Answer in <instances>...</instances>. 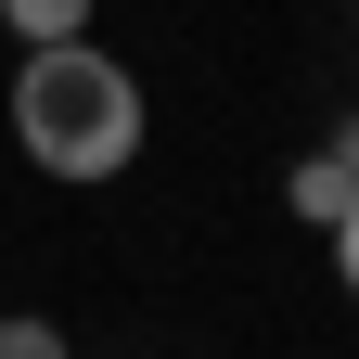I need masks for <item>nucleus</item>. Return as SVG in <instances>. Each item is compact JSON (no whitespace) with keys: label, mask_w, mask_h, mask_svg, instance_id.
Instances as JSON below:
<instances>
[{"label":"nucleus","mask_w":359,"mask_h":359,"mask_svg":"<svg viewBox=\"0 0 359 359\" xmlns=\"http://www.w3.org/2000/svg\"><path fill=\"white\" fill-rule=\"evenodd\" d=\"M283 205H295V218H321V231H334V218H346V205H359V180H346V167H334V154H308V167H295V180H283Z\"/></svg>","instance_id":"f03ea898"},{"label":"nucleus","mask_w":359,"mask_h":359,"mask_svg":"<svg viewBox=\"0 0 359 359\" xmlns=\"http://www.w3.org/2000/svg\"><path fill=\"white\" fill-rule=\"evenodd\" d=\"M334 269H346V283H359V205L334 218Z\"/></svg>","instance_id":"39448f33"},{"label":"nucleus","mask_w":359,"mask_h":359,"mask_svg":"<svg viewBox=\"0 0 359 359\" xmlns=\"http://www.w3.org/2000/svg\"><path fill=\"white\" fill-rule=\"evenodd\" d=\"M0 359H65V334L52 321H0Z\"/></svg>","instance_id":"20e7f679"},{"label":"nucleus","mask_w":359,"mask_h":359,"mask_svg":"<svg viewBox=\"0 0 359 359\" xmlns=\"http://www.w3.org/2000/svg\"><path fill=\"white\" fill-rule=\"evenodd\" d=\"M13 142L52 180H116L142 154V90H128V65H103L90 39H39V65L13 77Z\"/></svg>","instance_id":"f257e3e1"},{"label":"nucleus","mask_w":359,"mask_h":359,"mask_svg":"<svg viewBox=\"0 0 359 359\" xmlns=\"http://www.w3.org/2000/svg\"><path fill=\"white\" fill-rule=\"evenodd\" d=\"M334 167H346V180H359V116H346V128H334Z\"/></svg>","instance_id":"423d86ee"},{"label":"nucleus","mask_w":359,"mask_h":359,"mask_svg":"<svg viewBox=\"0 0 359 359\" xmlns=\"http://www.w3.org/2000/svg\"><path fill=\"white\" fill-rule=\"evenodd\" d=\"M0 26H13V39H77L90 0H0Z\"/></svg>","instance_id":"7ed1b4c3"}]
</instances>
